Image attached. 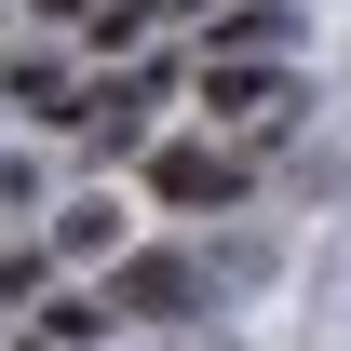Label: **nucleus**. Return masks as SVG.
Wrapping results in <instances>:
<instances>
[{
    "instance_id": "1",
    "label": "nucleus",
    "mask_w": 351,
    "mask_h": 351,
    "mask_svg": "<svg viewBox=\"0 0 351 351\" xmlns=\"http://www.w3.org/2000/svg\"><path fill=\"white\" fill-rule=\"evenodd\" d=\"M162 95H176V68H108V82H82L54 122L82 135V162L108 176V162H135V149H149V108H162Z\"/></svg>"
},
{
    "instance_id": "2",
    "label": "nucleus",
    "mask_w": 351,
    "mask_h": 351,
    "mask_svg": "<svg viewBox=\"0 0 351 351\" xmlns=\"http://www.w3.org/2000/svg\"><path fill=\"white\" fill-rule=\"evenodd\" d=\"M284 108H298L284 54H203V122H230V135H270Z\"/></svg>"
},
{
    "instance_id": "3",
    "label": "nucleus",
    "mask_w": 351,
    "mask_h": 351,
    "mask_svg": "<svg viewBox=\"0 0 351 351\" xmlns=\"http://www.w3.org/2000/svg\"><path fill=\"white\" fill-rule=\"evenodd\" d=\"M149 189H162L176 217H217V203H243V149H217V135H176L162 162H149Z\"/></svg>"
},
{
    "instance_id": "4",
    "label": "nucleus",
    "mask_w": 351,
    "mask_h": 351,
    "mask_svg": "<svg viewBox=\"0 0 351 351\" xmlns=\"http://www.w3.org/2000/svg\"><path fill=\"white\" fill-rule=\"evenodd\" d=\"M189 311V257H108V324H162Z\"/></svg>"
},
{
    "instance_id": "5",
    "label": "nucleus",
    "mask_w": 351,
    "mask_h": 351,
    "mask_svg": "<svg viewBox=\"0 0 351 351\" xmlns=\"http://www.w3.org/2000/svg\"><path fill=\"white\" fill-rule=\"evenodd\" d=\"M298 0H203V54H284Z\"/></svg>"
},
{
    "instance_id": "6",
    "label": "nucleus",
    "mask_w": 351,
    "mask_h": 351,
    "mask_svg": "<svg viewBox=\"0 0 351 351\" xmlns=\"http://www.w3.org/2000/svg\"><path fill=\"white\" fill-rule=\"evenodd\" d=\"M54 257H122V203H108V189H82V203L54 217Z\"/></svg>"
},
{
    "instance_id": "7",
    "label": "nucleus",
    "mask_w": 351,
    "mask_h": 351,
    "mask_svg": "<svg viewBox=\"0 0 351 351\" xmlns=\"http://www.w3.org/2000/svg\"><path fill=\"white\" fill-rule=\"evenodd\" d=\"M0 95H14V108H41V122H54V108H68V68H54V54H14V68H0Z\"/></svg>"
},
{
    "instance_id": "8",
    "label": "nucleus",
    "mask_w": 351,
    "mask_h": 351,
    "mask_svg": "<svg viewBox=\"0 0 351 351\" xmlns=\"http://www.w3.org/2000/svg\"><path fill=\"white\" fill-rule=\"evenodd\" d=\"M41 338H54V351H95V338H108V298H54Z\"/></svg>"
},
{
    "instance_id": "9",
    "label": "nucleus",
    "mask_w": 351,
    "mask_h": 351,
    "mask_svg": "<svg viewBox=\"0 0 351 351\" xmlns=\"http://www.w3.org/2000/svg\"><path fill=\"white\" fill-rule=\"evenodd\" d=\"M54 284V243H0V298H41Z\"/></svg>"
},
{
    "instance_id": "10",
    "label": "nucleus",
    "mask_w": 351,
    "mask_h": 351,
    "mask_svg": "<svg viewBox=\"0 0 351 351\" xmlns=\"http://www.w3.org/2000/svg\"><path fill=\"white\" fill-rule=\"evenodd\" d=\"M41 14H54V27H82V14H95V0H41Z\"/></svg>"
}]
</instances>
